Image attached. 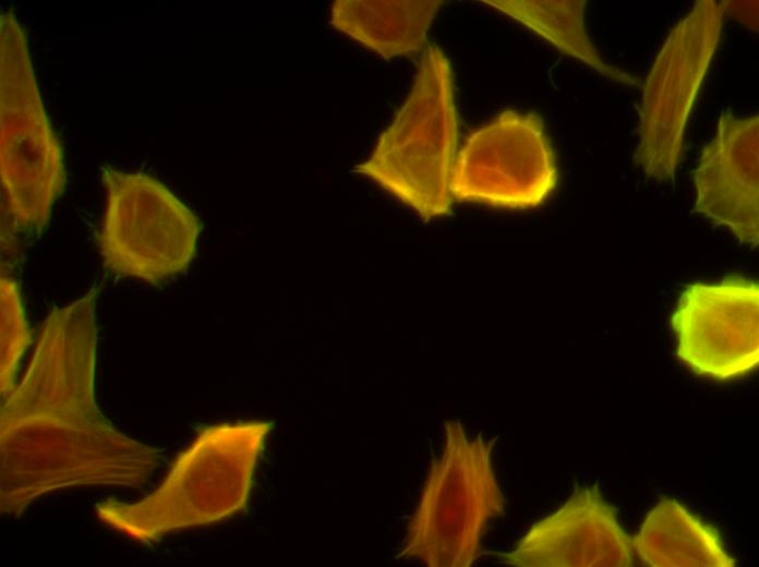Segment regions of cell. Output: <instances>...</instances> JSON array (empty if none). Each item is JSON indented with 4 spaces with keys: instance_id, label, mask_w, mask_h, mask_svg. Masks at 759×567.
I'll use <instances>...</instances> for the list:
<instances>
[{
    "instance_id": "7a4b0ae2",
    "label": "cell",
    "mask_w": 759,
    "mask_h": 567,
    "mask_svg": "<svg viewBox=\"0 0 759 567\" xmlns=\"http://www.w3.org/2000/svg\"><path fill=\"white\" fill-rule=\"evenodd\" d=\"M272 427L267 421H241L203 429L155 491L135 503L104 500L96 505L97 517L135 542L153 544L243 511Z\"/></svg>"
},
{
    "instance_id": "30bf717a",
    "label": "cell",
    "mask_w": 759,
    "mask_h": 567,
    "mask_svg": "<svg viewBox=\"0 0 759 567\" xmlns=\"http://www.w3.org/2000/svg\"><path fill=\"white\" fill-rule=\"evenodd\" d=\"M515 567H630L632 539L597 486H578L506 552L487 553Z\"/></svg>"
},
{
    "instance_id": "6da1fadb",
    "label": "cell",
    "mask_w": 759,
    "mask_h": 567,
    "mask_svg": "<svg viewBox=\"0 0 759 567\" xmlns=\"http://www.w3.org/2000/svg\"><path fill=\"white\" fill-rule=\"evenodd\" d=\"M96 291L46 317L20 384L0 409V510L19 516L64 488H135L158 449L119 432L95 401Z\"/></svg>"
},
{
    "instance_id": "5bb4252c",
    "label": "cell",
    "mask_w": 759,
    "mask_h": 567,
    "mask_svg": "<svg viewBox=\"0 0 759 567\" xmlns=\"http://www.w3.org/2000/svg\"><path fill=\"white\" fill-rule=\"evenodd\" d=\"M601 75L627 85L638 81L604 61L585 26V0H482Z\"/></svg>"
},
{
    "instance_id": "3957f363",
    "label": "cell",
    "mask_w": 759,
    "mask_h": 567,
    "mask_svg": "<svg viewBox=\"0 0 759 567\" xmlns=\"http://www.w3.org/2000/svg\"><path fill=\"white\" fill-rule=\"evenodd\" d=\"M1 251H13L46 227L67 174L31 61L12 11L0 15Z\"/></svg>"
},
{
    "instance_id": "8992f818",
    "label": "cell",
    "mask_w": 759,
    "mask_h": 567,
    "mask_svg": "<svg viewBox=\"0 0 759 567\" xmlns=\"http://www.w3.org/2000/svg\"><path fill=\"white\" fill-rule=\"evenodd\" d=\"M728 1L699 0L671 29L642 85L634 164L651 179L672 180L685 132L721 41Z\"/></svg>"
},
{
    "instance_id": "277c9868",
    "label": "cell",
    "mask_w": 759,
    "mask_h": 567,
    "mask_svg": "<svg viewBox=\"0 0 759 567\" xmlns=\"http://www.w3.org/2000/svg\"><path fill=\"white\" fill-rule=\"evenodd\" d=\"M457 144L451 67L437 46L427 45L407 98L353 171L427 221L450 213Z\"/></svg>"
},
{
    "instance_id": "9a60e30c",
    "label": "cell",
    "mask_w": 759,
    "mask_h": 567,
    "mask_svg": "<svg viewBox=\"0 0 759 567\" xmlns=\"http://www.w3.org/2000/svg\"><path fill=\"white\" fill-rule=\"evenodd\" d=\"M1 399L14 389L20 361L32 341L16 281L1 276Z\"/></svg>"
},
{
    "instance_id": "8fae6325",
    "label": "cell",
    "mask_w": 759,
    "mask_h": 567,
    "mask_svg": "<svg viewBox=\"0 0 759 567\" xmlns=\"http://www.w3.org/2000/svg\"><path fill=\"white\" fill-rule=\"evenodd\" d=\"M759 117L725 110L694 169L695 212L742 243L759 242Z\"/></svg>"
},
{
    "instance_id": "52a82bcc",
    "label": "cell",
    "mask_w": 759,
    "mask_h": 567,
    "mask_svg": "<svg viewBox=\"0 0 759 567\" xmlns=\"http://www.w3.org/2000/svg\"><path fill=\"white\" fill-rule=\"evenodd\" d=\"M106 205L99 236L105 268L158 285L183 273L196 253L200 220L144 172L101 170Z\"/></svg>"
},
{
    "instance_id": "5b68a950",
    "label": "cell",
    "mask_w": 759,
    "mask_h": 567,
    "mask_svg": "<svg viewBox=\"0 0 759 567\" xmlns=\"http://www.w3.org/2000/svg\"><path fill=\"white\" fill-rule=\"evenodd\" d=\"M495 439L468 436L457 420L444 424L442 451L431 461L397 557L429 567H469L489 522L504 515L493 468Z\"/></svg>"
},
{
    "instance_id": "ba28073f",
    "label": "cell",
    "mask_w": 759,
    "mask_h": 567,
    "mask_svg": "<svg viewBox=\"0 0 759 567\" xmlns=\"http://www.w3.org/2000/svg\"><path fill=\"white\" fill-rule=\"evenodd\" d=\"M557 183L556 156L542 120L508 109L467 136L449 190L458 202L529 209L542 205Z\"/></svg>"
},
{
    "instance_id": "7c38bea8",
    "label": "cell",
    "mask_w": 759,
    "mask_h": 567,
    "mask_svg": "<svg viewBox=\"0 0 759 567\" xmlns=\"http://www.w3.org/2000/svg\"><path fill=\"white\" fill-rule=\"evenodd\" d=\"M436 0H337L330 25L390 60L414 57L427 47V31L442 5Z\"/></svg>"
},
{
    "instance_id": "9c48e42d",
    "label": "cell",
    "mask_w": 759,
    "mask_h": 567,
    "mask_svg": "<svg viewBox=\"0 0 759 567\" xmlns=\"http://www.w3.org/2000/svg\"><path fill=\"white\" fill-rule=\"evenodd\" d=\"M677 355L697 375L731 381L759 363V286L733 277L696 282L671 316Z\"/></svg>"
},
{
    "instance_id": "4fadbf2b",
    "label": "cell",
    "mask_w": 759,
    "mask_h": 567,
    "mask_svg": "<svg viewBox=\"0 0 759 567\" xmlns=\"http://www.w3.org/2000/svg\"><path fill=\"white\" fill-rule=\"evenodd\" d=\"M634 552L650 567H734L715 529L673 498H663L644 517L632 539Z\"/></svg>"
}]
</instances>
